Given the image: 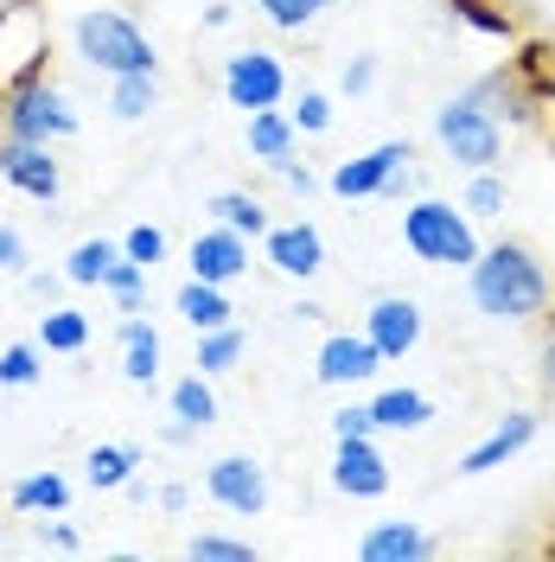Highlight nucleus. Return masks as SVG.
<instances>
[{
    "mask_svg": "<svg viewBox=\"0 0 555 562\" xmlns=\"http://www.w3.org/2000/svg\"><path fill=\"white\" fill-rule=\"evenodd\" d=\"M140 281H147V269H140L135 256H115V262H109V276H103V288H115V294L135 307V301H140Z\"/></svg>",
    "mask_w": 555,
    "mask_h": 562,
    "instance_id": "obj_30",
    "label": "nucleus"
},
{
    "mask_svg": "<svg viewBox=\"0 0 555 562\" xmlns=\"http://www.w3.org/2000/svg\"><path fill=\"white\" fill-rule=\"evenodd\" d=\"M70 128H77V115L58 103L52 83H26V90H13V103H7V135L13 140H45V135H70Z\"/></svg>",
    "mask_w": 555,
    "mask_h": 562,
    "instance_id": "obj_6",
    "label": "nucleus"
},
{
    "mask_svg": "<svg viewBox=\"0 0 555 562\" xmlns=\"http://www.w3.org/2000/svg\"><path fill=\"white\" fill-rule=\"evenodd\" d=\"M77 52H83L97 70H109V77L154 70V45H147V33H140L128 13H109V7L77 13Z\"/></svg>",
    "mask_w": 555,
    "mask_h": 562,
    "instance_id": "obj_2",
    "label": "nucleus"
},
{
    "mask_svg": "<svg viewBox=\"0 0 555 562\" xmlns=\"http://www.w3.org/2000/svg\"><path fill=\"white\" fill-rule=\"evenodd\" d=\"M179 314H185V326H199V333H217V326H230V301H224V288L217 281H185L179 288Z\"/></svg>",
    "mask_w": 555,
    "mask_h": 562,
    "instance_id": "obj_16",
    "label": "nucleus"
},
{
    "mask_svg": "<svg viewBox=\"0 0 555 562\" xmlns=\"http://www.w3.org/2000/svg\"><path fill=\"white\" fill-rule=\"evenodd\" d=\"M205 486L217 505H230V512H243V518H256L262 505H269V480H262V467L243 454H230V460H217L205 473Z\"/></svg>",
    "mask_w": 555,
    "mask_h": 562,
    "instance_id": "obj_8",
    "label": "nucleus"
},
{
    "mask_svg": "<svg viewBox=\"0 0 555 562\" xmlns=\"http://www.w3.org/2000/svg\"><path fill=\"white\" fill-rule=\"evenodd\" d=\"M249 147L275 167V160H287V154H294V128L281 122L275 109H256V115H249Z\"/></svg>",
    "mask_w": 555,
    "mask_h": 562,
    "instance_id": "obj_20",
    "label": "nucleus"
},
{
    "mask_svg": "<svg viewBox=\"0 0 555 562\" xmlns=\"http://www.w3.org/2000/svg\"><path fill=\"white\" fill-rule=\"evenodd\" d=\"M173 416L185 422V428H205V422L217 416V403H211V390L199 384V378H179L173 384Z\"/></svg>",
    "mask_w": 555,
    "mask_h": 562,
    "instance_id": "obj_25",
    "label": "nucleus"
},
{
    "mask_svg": "<svg viewBox=\"0 0 555 562\" xmlns=\"http://www.w3.org/2000/svg\"><path fill=\"white\" fill-rule=\"evenodd\" d=\"M269 262H275L281 276H319L326 244H319L313 224H287V231H269Z\"/></svg>",
    "mask_w": 555,
    "mask_h": 562,
    "instance_id": "obj_14",
    "label": "nucleus"
},
{
    "mask_svg": "<svg viewBox=\"0 0 555 562\" xmlns=\"http://www.w3.org/2000/svg\"><path fill=\"white\" fill-rule=\"evenodd\" d=\"M0 543H7V537H0Z\"/></svg>",
    "mask_w": 555,
    "mask_h": 562,
    "instance_id": "obj_41",
    "label": "nucleus"
},
{
    "mask_svg": "<svg viewBox=\"0 0 555 562\" xmlns=\"http://www.w3.org/2000/svg\"><path fill=\"white\" fill-rule=\"evenodd\" d=\"M364 333H371V346H377L383 358H403V351L421 339V307L409 294H389V301L371 307V326H364Z\"/></svg>",
    "mask_w": 555,
    "mask_h": 562,
    "instance_id": "obj_13",
    "label": "nucleus"
},
{
    "mask_svg": "<svg viewBox=\"0 0 555 562\" xmlns=\"http://www.w3.org/2000/svg\"><path fill=\"white\" fill-rule=\"evenodd\" d=\"M371 416H377V428H421V422L434 416V403L421 390H383L377 403H371Z\"/></svg>",
    "mask_w": 555,
    "mask_h": 562,
    "instance_id": "obj_19",
    "label": "nucleus"
},
{
    "mask_svg": "<svg viewBox=\"0 0 555 562\" xmlns=\"http://www.w3.org/2000/svg\"><path fill=\"white\" fill-rule=\"evenodd\" d=\"M211 211H217V224H230V231H243V237L269 231V217H262V199H249V192H217V199H211Z\"/></svg>",
    "mask_w": 555,
    "mask_h": 562,
    "instance_id": "obj_23",
    "label": "nucleus"
},
{
    "mask_svg": "<svg viewBox=\"0 0 555 562\" xmlns=\"http://www.w3.org/2000/svg\"><path fill=\"white\" fill-rule=\"evenodd\" d=\"M262 7H269V20H275V26H307L326 0H262Z\"/></svg>",
    "mask_w": 555,
    "mask_h": 562,
    "instance_id": "obj_34",
    "label": "nucleus"
},
{
    "mask_svg": "<svg viewBox=\"0 0 555 562\" xmlns=\"http://www.w3.org/2000/svg\"><path fill=\"white\" fill-rule=\"evenodd\" d=\"M122 371H128V384H154L160 378V333L147 319L122 326Z\"/></svg>",
    "mask_w": 555,
    "mask_h": 562,
    "instance_id": "obj_17",
    "label": "nucleus"
},
{
    "mask_svg": "<svg viewBox=\"0 0 555 562\" xmlns=\"http://www.w3.org/2000/svg\"><path fill=\"white\" fill-rule=\"evenodd\" d=\"M434 128H441V140H448L453 160H460V167H473V173H486L491 160L505 154V135H498V122H491V109L479 103V97L448 103L441 115H434Z\"/></svg>",
    "mask_w": 555,
    "mask_h": 562,
    "instance_id": "obj_4",
    "label": "nucleus"
},
{
    "mask_svg": "<svg viewBox=\"0 0 555 562\" xmlns=\"http://www.w3.org/2000/svg\"><path fill=\"white\" fill-rule=\"evenodd\" d=\"M332 486L346 498H383L389 492V467L371 448V435H339V460H332Z\"/></svg>",
    "mask_w": 555,
    "mask_h": 562,
    "instance_id": "obj_7",
    "label": "nucleus"
},
{
    "mask_svg": "<svg viewBox=\"0 0 555 562\" xmlns=\"http://www.w3.org/2000/svg\"><path fill=\"white\" fill-rule=\"evenodd\" d=\"M281 90H287V70H281L275 52H237L230 65H224V97L237 109H275Z\"/></svg>",
    "mask_w": 555,
    "mask_h": 562,
    "instance_id": "obj_5",
    "label": "nucleus"
},
{
    "mask_svg": "<svg viewBox=\"0 0 555 562\" xmlns=\"http://www.w3.org/2000/svg\"><path fill=\"white\" fill-rule=\"evenodd\" d=\"M371 77H377V65H371V58H358V65L346 70V90H351V97H358V90H371Z\"/></svg>",
    "mask_w": 555,
    "mask_h": 562,
    "instance_id": "obj_38",
    "label": "nucleus"
},
{
    "mask_svg": "<svg viewBox=\"0 0 555 562\" xmlns=\"http://www.w3.org/2000/svg\"><path fill=\"white\" fill-rule=\"evenodd\" d=\"M237 358H243V333H237V326H217V333L199 339V364H205V371H230Z\"/></svg>",
    "mask_w": 555,
    "mask_h": 562,
    "instance_id": "obj_27",
    "label": "nucleus"
},
{
    "mask_svg": "<svg viewBox=\"0 0 555 562\" xmlns=\"http://www.w3.org/2000/svg\"><path fill=\"white\" fill-rule=\"evenodd\" d=\"M13 505H20V512H65L70 486L58 480V473H33V480H20V486H13Z\"/></svg>",
    "mask_w": 555,
    "mask_h": 562,
    "instance_id": "obj_22",
    "label": "nucleus"
},
{
    "mask_svg": "<svg viewBox=\"0 0 555 562\" xmlns=\"http://www.w3.org/2000/svg\"><path fill=\"white\" fill-rule=\"evenodd\" d=\"M358 557L364 562H403V557H428V537L416 525H383L371 530L364 543H358Z\"/></svg>",
    "mask_w": 555,
    "mask_h": 562,
    "instance_id": "obj_18",
    "label": "nucleus"
},
{
    "mask_svg": "<svg viewBox=\"0 0 555 562\" xmlns=\"http://www.w3.org/2000/svg\"><path fill=\"white\" fill-rule=\"evenodd\" d=\"M473 301L491 319H530L550 307V276L530 244H498L473 262Z\"/></svg>",
    "mask_w": 555,
    "mask_h": 562,
    "instance_id": "obj_1",
    "label": "nucleus"
},
{
    "mask_svg": "<svg viewBox=\"0 0 555 562\" xmlns=\"http://www.w3.org/2000/svg\"><path fill=\"white\" fill-rule=\"evenodd\" d=\"M371 428H377L371 403H364V409H339V416H332V435H371Z\"/></svg>",
    "mask_w": 555,
    "mask_h": 562,
    "instance_id": "obj_36",
    "label": "nucleus"
},
{
    "mask_svg": "<svg viewBox=\"0 0 555 562\" xmlns=\"http://www.w3.org/2000/svg\"><path fill=\"white\" fill-rule=\"evenodd\" d=\"M543 390H550V396H555V339H550V346H543Z\"/></svg>",
    "mask_w": 555,
    "mask_h": 562,
    "instance_id": "obj_40",
    "label": "nucleus"
},
{
    "mask_svg": "<svg viewBox=\"0 0 555 562\" xmlns=\"http://www.w3.org/2000/svg\"><path fill=\"white\" fill-rule=\"evenodd\" d=\"M326 122H332V103H326L319 90H307V97H301V128H313V135H319Z\"/></svg>",
    "mask_w": 555,
    "mask_h": 562,
    "instance_id": "obj_35",
    "label": "nucleus"
},
{
    "mask_svg": "<svg viewBox=\"0 0 555 562\" xmlns=\"http://www.w3.org/2000/svg\"><path fill=\"white\" fill-rule=\"evenodd\" d=\"M160 249H167V237H160L154 224H135V231H128V244H122V256H135L140 269H154V262H160Z\"/></svg>",
    "mask_w": 555,
    "mask_h": 562,
    "instance_id": "obj_32",
    "label": "nucleus"
},
{
    "mask_svg": "<svg viewBox=\"0 0 555 562\" xmlns=\"http://www.w3.org/2000/svg\"><path fill=\"white\" fill-rule=\"evenodd\" d=\"M109 109H115L122 122L147 115V109H154V70H128V77H115V97H109Z\"/></svg>",
    "mask_w": 555,
    "mask_h": 562,
    "instance_id": "obj_24",
    "label": "nucleus"
},
{
    "mask_svg": "<svg viewBox=\"0 0 555 562\" xmlns=\"http://www.w3.org/2000/svg\"><path fill=\"white\" fill-rule=\"evenodd\" d=\"M0 173L33 199H58V160L45 154V140H0Z\"/></svg>",
    "mask_w": 555,
    "mask_h": 562,
    "instance_id": "obj_10",
    "label": "nucleus"
},
{
    "mask_svg": "<svg viewBox=\"0 0 555 562\" xmlns=\"http://www.w3.org/2000/svg\"><path fill=\"white\" fill-rule=\"evenodd\" d=\"M466 211H473V217H498V211H505V186H498L491 173H479L473 192H466Z\"/></svg>",
    "mask_w": 555,
    "mask_h": 562,
    "instance_id": "obj_33",
    "label": "nucleus"
},
{
    "mask_svg": "<svg viewBox=\"0 0 555 562\" xmlns=\"http://www.w3.org/2000/svg\"><path fill=\"white\" fill-rule=\"evenodd\" d=\"M38 378V351L33 346H7L0 351V384H33Z\"/></svg>",
    "mask_w": 555,
    "mask_h": 562,
    "instance_id": "obj_31",
    "label": "nucleus"
},
{
    "mask_svg": "<svg viewBox=\"0 0 555 562\" xmlns=\"http://www.w3.org/2000/svg\"><path fill=\"white\" fill-rule=\"evenodd\" d=\"M185 557L192 562H249L256 550H249V543H230V537H192Z\"/></svg>",
    "mask_w": 555,
    "mask_h": 562,
    "instance_id": "obj_29",
    "label": "nucleus"
},
{
    "mask_svg": "<svg viewBox=\"0 0 555 562\" xmlns=\"http://www.w3.org/2000/svg\"><path fill=\"white\" fill-rule=\"evenodd\" d=\"M135 473V448H97L90 454V486H128Z\"/></svg>",
    "mask_w": 555,
    "mask_h": 562,
    "instance_id": "obj_28",
    "label": "nucleus"
},
{
    "mask_svg": "<svg viewBox=\"0 0 555 562\" xmlns=\"http://www.w3.org/2000/svg\"><path fill=\"white\" fill-rule=\"evenodd\" d=\"M275 173L287 179L294 192H313V173H307V167H294V160H275Z\"/></svg>",
    "mask_w": 555,
    "mask_h": 562,
    "instance_id": "obj_39",
    "label": "nucleus"
},
{
    "mask_svg": "<svg viewBox=\"0 0 555 562\" xmlns=\"http://www.w3.org/2000/svg\"><path fill=\"white\" fill-rule=\"evenodd\" d=\"M530 435H536V416H505V422H498V428L486 435V441L473 448V454L460 460V473H491L498 460H511V454H518V448L530 441Z\"/></svg>",
    "mask_w": 555,
    "mask_h": 562,
    "instance_id": "obj_15",
    "label": "nucleus"
},
{
    "mask_svg": "<svg viewBox=\"0 0 555 562\" xmlns=\"http://www.w3.org/2000/svg\"><path fill=\"white\" fill-rule=\"evenodd\" d=\"M20 262H26V244H20V237L0 224V269H20Z\"/></svg>",
    "mask_w": 555,
    "mask_h": 562,
    "instance_id": "obj_37",
    "label": "nucleus"
},
{
    "mask_svg": "<svg viewBox=\"0 0 555 562\" xmlns=\"http://www.w3.org/2000/svg\"><path fill=\"white\" fill-rule=\"evenodd\" d=\"M249 269V244H243V231H230V224H217V231H205L199 244H192V276L199 281H237Z\"/></svg>",
    "mask_w": 555,
    "mask_h": 562,
    "instance_id": "obj_12",
    "label": "nucleus"
},
{
    "mask_svg": "<svg viewBox=\"0 0 555 562\" xmlns=\"http://www.w3.org/2000/svg\"><path fill=\"white\" fill-rule=\"evenodd\" d=\"M115 256H122V249L103 244V237H97V244H77V249H70V262H65V276L70 281H103Z\"/></svg>",
    "mask_w": 555,
    "mask_h": 562,
    "instance_id": "obj_26",
    "label": "nucleus"
},
{
    "mask_svg": "<svg viewBox=\"0 0 555 562\" xmlns=\"http://www.w3.org/2000/svg\"><path fill=\"white\" fill-rule=\"evenodd\" d=\"M403 244L416 249L421 262H479V244H473V224L460 217L441 199H421V205L403 211Z\"/></svg>",
    "mask_w": 555,
    "mask_h": 562,
    "instance_id": "obj_3",
    "label": "nucleus"
},
{
    "mask_svg": "<svg viewBox=\"0 0 555 562\" xmlns=\"http://www.w3.org/2000/svg\"><path fill=\"white\" fill-rule=\"evenodd\" d=\"M383 364V351L371 346V333H332L319 346V384H364Z\"/></svg>",
    "mask_w": 555,
    "mask_h": 562,
    "instance_id": "obj_11",
    "label": "nucleus"
},
{
    "mask_svg": "<svg viewBox=\"0 0 555 562\" xmlns=\"http://www.w3.org/2000/svg\"><path fill=\"white\" fill-rule=\"evenodd\" d=\"M403 160H409V140H383V147H371L364 160H346V167L332 173V192H346V199H371V192H383L389 179L403 173Z\"/></svg>",
    "mask_w": 555,
    "mask_h": 562,
    "instance_id": "obj_9",
    "label": "nucleus"
},
{
    "mask_svg": "<svg viewBox=\"0 0 555 562\" xmlns=\"http://www.w3.org/2000/svg\"><path fill=\"white\" fill-rule=\"evenodd\" d=\"M38 339L52 351H83V339H90V319L77 314V307H52V314L38 319Z\"/></svg>",
    "mask_w": 555,
    "mask_h": 562,
    "instance_id": "obj_21",
    "label": "nucleus"
}]
</instances>
